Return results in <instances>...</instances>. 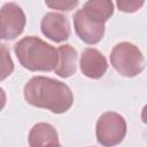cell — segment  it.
I'll list each match as a JSON object with an SVG mask.
<instances>
[{
	"instance_id": "9a60e30c",
	"label": "cell",
	"mask_w": 147,
	"mask_h": 147,
	"mask_svg": "<svg viewBox=\"0 0 147 147\" xmlns=\"http://www.w3.org/2000/svg\"><path fill=\"white\" fill-rule=\"evenodd\" d=\"M141 119L144 123L147 124V105L142 108V111H141Z\"/></svg>"
},
{
	"instance_id": "52a82bcc",
	"label": "cell",
	"mask_w": 147,
	"mask_h": 147,
	"mask_svg": "<svg viewBox=\"0 0 147 147\" xmlns=\"http://www.w3.org/2000/svg\"><path fill=\"white\" fill-rule=\"evenodd\" d=\"M41 32L54 42L65 41L70 37V25L68 18L60 13H47L40 23Z\"/></svg>"
},
{
	"instance_id": "30bf717a",
	"label": "cell",
	"mask_w": 147,
	"mask_h": 147,
	"mask_svg": "<svg viewBox=\"0 0 147 147\" xmlns=\"http://www.w3.org/2000/svg\"><path fill=\"white\" fill-rule=\"evenodd\" d=\"M59 51V63L55 68V74L61 78H68L76 72L77 69V51L71 45H63L57 48Z\"/></svg>"
},
{
	"instance_id": "8992f818",
	"label": "cell",
	"mask_w": 147,
	"mask_h": 147,
	"mask_svg": "<svg viewBox=\"0 0 147 147\" xmlns=\"http://www.w3.org/2000/svg\"><path fill=\"white\" fill-rule=\"evenodd\" d=\"M74 26L77 36L88 45L98 44L105 34V24L91 20L83 8L74 15Z\"/></svg>"
},
{
	"instance_id": "3957f363",
	"label": "cell",
	"mask_w": 147,
	"mask_h": 147,
	"mask_svg": "<svg viewBox=\"0 0 147 147\" xmlns=\"http://www.w3.org/2000/svg\"><path fill=\"white\" fill-rule=\"evenodd\" d=\"M144 55L132 42L122 41L117 44L110 54L113 68L124 77L138 76L144 70Z\"/></svg>"
},
{
	"instance_id": "5b68a950",
	"label": "cell",
	"mask_w": 147,
	"mask_h": 147,
	"mask_svg": "<svg viewBox=\"0 0 147 147\" xmlns=\"http://www.w3.org/2000/svg\"><path fill=\"white\" fill-rule=\"evenodd\" d=\"M26 17L23 9L14 3H5L0 11V36L3 40H11L18 37L25 26Z\"/></svg>"
},
{
	"instance_id": "4fadbf2b",
	"label": "cell",
	"mask_w": 147,
	"mask_h": 147,
	"mask_svg": "<svg viewBox=\"0 0 147 147\" xmlns=\"http://www.w3.org/2000/svg\"><path fill=\"white\" fill-rule=\"evenodd\" d=\"M145 3V0H116L117 8L123 13H134Z\"/></svg>"
},
{
	"instance_id": "8fae6325",
	"label": "cell",
	"mask_w": 147,
	"mask_h": 147,
	"mask_svg": "<svg viewBox=\"0 0 147 147\" xmlns=\"http://www.w3.org/2000/svg\"><path fill=\"white\" fill-rule=\"evenodd\" d=\"M83 10L91 20L105 24L114 14V3L111 0H87Z\"/></svg>"
},
{
	"instance_id": "ba28073f",
	"label": "cell",
	"mask_w": 147,
	"mask_h": 147,
	"mask_svg": "<svg viewBox=\"0 0 147 147\" xmlns=\"http://www.w3.org/2000/svg\"><path fill=\"white\" fill-rule=\"evenodd\" d=\"M107 69L108 62L101 52L92 47L84 49L80 56V70L86 77L99 79L106 74Z\"/></svg>"
},
{
	"instance_id": "7a4b0ae2",
	"label": "cell",
	"mask_w": 147,
	"mask_h": 147,
	"mask_svg": "<svg viewBox=\"0 0 147 147\" xmlns=\"http://www.w3.org/2000/svg\"><path fill=\"white\" fill-rule=\"evenodd\" d=\"M21 65L30 71H52L59 63V51L39 37L28 36L14 46Z\"/></svg>"
},
{
	"instance_id": "277c9868",
	"label": "cell",
	"mask_w": 147,
	"mask_h": 147,
	"mask_svg": "<svg viewBox=\"0 0 147 147\" xmlns=\"http://www.w3.org/2000/svg\"><path fill=\"white\" fill-rule=\"evenodd\" d=\"M95 134L98 144L102 146L118 145L125 138L126 122L122 115L114 111H106L96 122Z\"/></svg>"
},
{
	"instance_id": "6da1fadb",
	"label": "cell",
	"mask_w": 147,
	"mask_h": 147,
	"mask_svg": "<svg viewBox=\"0 0 147 147\" xmlns=\"http://www.w3.org/2000/svg\"><path fill=\"white\" fill-rule=\"evenodd\" d=\"M25 101L37 108L51 110L54 114H63L74 103V95L70 87L56 79L36 76L24 86Z\"/></svg>"
},
{
	"instance_id": "5bb4252c",
	"label": "cell",
	"mask_w": 147,
	"mask_h": 147,
	"mask_svg": "<svg viewBox=\"0 0 147 147\" xmlns=\"http://www.w3.org/2000/svg\"><path fill=\"white\" fill-rule=\"evenodd\" d=\"M2 47V53H3V56H2V61H3V65H2V75H1V80H3L8 75H10L13 72V69H14V65H13V61L10 59V56L8 55L7 53V49L5 47V45H1Z\"/></svg>"
},
{
	"instance_id": "9c48e42d",
	"label": "cell",
	"mask_w": 147,
	"mask_h": 147,
	"mask_svg": "<svg viewBox=\"0 0 147 147\" xmlns=\"http://www.w3.org/2000/svg\"><path fill=\"white\" fill-rule=\"evenodd\" d=\"M29 145L31 147L60 146L57 132L54 126L48 123H37L30 130Z\"/></svg>"
},
{
	"instance_id": "7c38bea8",
	"label": "cell",
	"mask_w": 147,
	"mask_h": 147,
	"mask_svg": "<svg viewBox=\"0 0 147 147\" xmlns=\"http://www.w3.org/2000/svg\"><path fill=\"white\" fill-rule=\"evenodd\" d=\"M46 6L60 11H70L78 5V0H45Z\"/></svg>"
}]
</instances>
